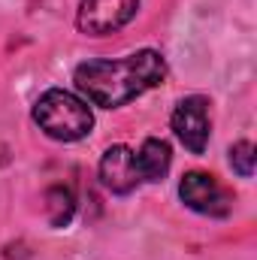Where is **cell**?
<instances>
[{"label": "cell", "instance_id": "1", "mask_svg": "<svg viewBox=\"0 0 257 260\" xmlns=\"http://www.w3.org/2000/svg\"><path fill=\"white\" fill-rule=\"evenodd\" d=\"M167 79V61L154 49H139L133 55L115 58V61H85L76 67L73 82L82 91V97L100 109H118L139 94L164 85Z\"/></svg>", "mask_w": 257, "mask_h": 260}, {"label": "cell", "instance_id": "2", "mask_svg": "<svg viewBox=\"0 0 257 260\" xmlns=\"http://www.w3.org/2000/svg\"><path fill=\"white\" fill-rule=\"evenodd\" d=\"M34 121L49 139L79 142L94 127V112H91L88 100L70 94L64 88H49L34 103Z\"/></svg>", "mask_w": 257, "mask_h": 260}, {"label": "cell", "instance_id": "3", "mask_svg": "<svg viewBox=\"0 0 257 260\" xmlns=\"http://www.w3.org/2000/svg\"><path fill=\"white\" fill-rule=\"evenodd\" d=\"M209 106H212L209 97L191 94V97H182L173 109V118H170L173 133L191 154H203L209 145V133H212V109Z\"/></svg>", "mask_w": 257, "mask_h": 260}, {"label": "cell", "instance_id": "4", "mask_svg": "<svg viewBox=\"0 0 257 260\" xmlns=\"http://www.w3.org/2000/svg\"><path fill=\"white\" fill-rule=\"evenodd\" d=\"M179 197L188 209L200 212V215H209V218H227L233 209V194L215 176H209L203 170L185 173V179L179 185Z\"/></svg>", "mask_w": 257, "mask_h": 260}, {"label": "cell", "instance_id": "5", "mask_svg": "<svg viewBox=\"0 0 257 260\" xmlns=\"http://www.w3.org/2000/svg\"><path fill=\"white\" fill-rule=\"evenodd\" d=\"M139 0H79L76 24L88 37H106L136 15Z\"/></svg>", "mask_w": 257, "mask_h": 260}, {"label": "cell", "instance_id": "6", "mask_svg": "<svg viewBox=\"0 0 257 260\" xmlns=\"http://www.w3.org/2000/svg\"><path fill=\"white\" fill-rule=\"evenodd\" d=\"M100 179L112 194H130L142 182L136 170V154L127 145H109L100 157Z\"/></svg>", "mask_w": 257, "mask_h": 260}, {"label": "cell", "instance_id": "7", "mask_svg": "<svg viewBox=\"0 0 257 260\" xmlns=\"http://www.w3.org/2000/svg\"><path fill=\"white\" fill-rule=\"evenodd\" d=\"M136 154V170H139V179L142 182H164L167 173H170V164H173V151L164 139H154L148 136Z\"/></svg>", "mask_w": 257, "mask_h": 260}, {"label": "cell", "instance_id": "8", "mask_svg": "<svg viewBox=\"0 0 257 260\" xmlns=\"http://www.w3.org/2000/svg\"><path fill=\"white\" fill-rule=\"evenodd\" d=\"M254 142H248V139H242V142H236L233 148H230V167L242 176V179H251L254 176Z\"/></svg>", "mask_w": 257, "mask_h": 260}]
</instances>
